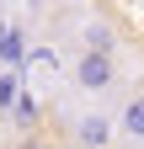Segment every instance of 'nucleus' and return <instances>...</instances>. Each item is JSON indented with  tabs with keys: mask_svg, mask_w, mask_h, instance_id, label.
Here are the masks:
<instances>
[{
	"mask_svg": "<svg viewBox=\"0 0 144 149\" xmlns=\"http://www.w3.org/2000/svg\"><path fill=\"white\" fill-rule=\"evenodd\" d=\"M11 149H59V139L43 133V128H32V133H16V139H11Z\"/></svg>",
	"mask_w": 144,
	"mask_h": 149,
	"instance_id": "obj_3",
	"label": "nucleus"
},
{
	"mask_svg": "<svg viewBox=\"0 0 144 149\" xmlns=\"http://www.w3.org/2000/svg\"><path fill=\"white\" fill-rule=\"evenodd\" d=\"M69 74H75V85L85 91V96H101V91L117 85V59H112V53H96V48H80Z\"/></svg>",
	"mask_w": 144,
	"mask_h": 149,
	"instance_id": "obj_1",
	"label": "nucleus"
},
{
	"mask_svg": "<svg viewBox=\"0 0 144 149\" xmlns=\"http://www.w3.org/2000/svg\"><path fill=\"white\" fill-rule=\"evenodd\" d=\"M117 133L128 139V144H144V96H134L128 107L117 112Z\"/></svg>",
	"mask_w": 144,
	"mask_h": 149,
	"instance_id": "obj_2",
	"label": "nucleus"
},
{
	"mask_svg": "<svg viewBox=\"0 0 144 149\" xmlns=\"http://www.w3.org/2000/svg\"><path fill=\"white\" fill-rule=\"evenodd\" d=\"M139 149H144V144H139Z\"/></svg>",
	"mask_w": 144,
	"mask_h": 149,
	"instance_id": "obj_4",
	"label": "nucleus"
}]
</instances>
